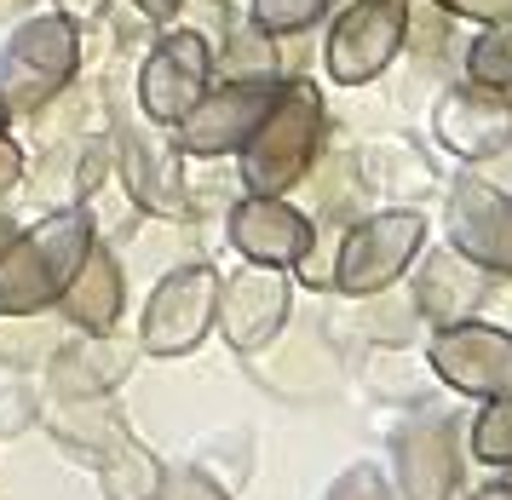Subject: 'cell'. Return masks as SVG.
<instances>
[{
    "instance_id": "cell-36",
    "label": "cell",
    "mask_w": 512,
    "mask_h": 500,
    "mask_svg": "<svg viewBox=\"0 0 512 500\" xmlns=\"http://www.w3.org/2000/svg\"><path fill=\"white\" fill-rule=\"evenodd\" d=\"M466 500H512V483L501 478V483H484V489H472Z\"/></svg>"
},
{
    "instance_id": "cell-34",
    "label": "cell",
    "mask_w": 512,
    "mask_h": 500,
    "mask_svg": "<svg viewBox=\"0 0 512 500\" xmlns=\"http://www.w3.org/2000/svg\"><path fill=\"white\" fill-rule=\"evenodd\" d=\"M52 12H58V18H70L75 29H93V23L110 18V0H52Z\"/></svg>"
},
{
    "instance_id": "cell-6",
    "label": "cell",
    "mask_w": 512,
    "mask_h": 500,
    "mask_svg": "<svg viewBox=\"0 0 512 500\" xmlns=\"http://www.w3.org/2000/svg\"><path fill=\"white\" fill-rule=\"evenodd\" d=\"M409 0H351L323 35V75L334 87H369L403 58Z\"/></svg>"
},
{
    "instance_id": "cell-12",
    "label": "cell",
    "mask_w": 512,
    "mask_h": 500,
    "mask_svg": "<svg viewBox=\"0 0 512 500\" xmlns=\"http://www.w3.org/2000/svg\"><path fill=\"white\" fill-rule=\"evenodd\" d=\"M426 363H432V374L449 391L489 403V397L512 391V334L495 328V322H484V317L449 322V328H432Z\"/></svg>"
},
{
    "instance_id": "cell-38",
    "label": "cell",
    "mask_w": 512,
    "mask_h": 500,
    "mask_svg": "<svg viewBox=\"0 0 512 500\" xmlns=\"http://www.w3.org/2000/svg\"><path fill=\"white\" fill-rule=\"evenodd\" d=\"M12 230H18V225H12V213H0V248L12 242Z\"/></svg>"
},
{
    "instance_id": "cell-20",
    "label": "cell",
    "mask_w": 512,
    "mask_h": 500,
    "mask_svg": "<svg viewBox=\"0 0 512 500\" xmlns=\"http://www.w3.org/2000/svg\"><path fill=\"white\" fill-rule=\"evenodd\" d=\"M351 161H357L363 190H380V196H420V190L438 184L426 150L409 144V138H374V144H363V156H351Z\"/></svg>"
},
{
    "instance_id": "cell-24",
    "label": "cell",
    "mask_w": 512,
    "mask_h": 500,
    "mask_svg": "<svg viewBox=\"0 0 512 500\" xmlns=\"http://www.w3.org/2000/svg\"><path fill=\"white\" fill-rule=\"evenodd\" d=\"M369 311H363V334L380 345H409L426 328L415 311V299H409V282H392V288H380V294L363 299Z\"/></svg>"
},
{
    "instance_id": "cell-11",
    "label": "cell",
    "mask_w": 512,
    "mask_h": 500,
    "mask_svg": "<svg viewBox=\"0 0 512 500\" xmlns=\"http://www.w3.org/2000/svg\"><path fill=\"white\" fill-rule=\"evenodd\" d=\"M461 420L449 409H415L392 432V495L455 500L461 489Z\"/></svg>"
},
{
    "instance_id": "cell-31",
    "label": "cell",
    "mask_w": 512,
    "mask_h": 500,
    "mask_svg": "<svg viewBox=\"0 0 512 500\" xmlns=\"http://www.w3.org/2000/svg\"><path fill=\"white\" fill-rule=\"evenodd\" d=\"M24 173H29L24 144L12 138V127H0V196H12V190L24 184Z\"/></svg>"
},
{
    "instance_id": "cell-27",
    "label": "cell",
    "mask_w": 512,
    "mask_h": 500,
    "mask_svg": "<svg viewBox=\"0 0 512 500\" xmlns=\"http://www.w3.org/2000/svg\"><path fill=\"white\" fill-rule=\"evenodd\" d=\"M0 322L12 328V334H0V357H6L12 368H35V363L52 357V345H58L52 328H41L35 317H0Z\"/></svg>"
},
{
    "instance_id": "cell-25",
    "label": "cell",
    "mask_w": 512,
    "mask_h": 500,
    "mask_svg": "<svg viewBox=\"0 0 512 500\" xmlns=\"http://www.w3.org/2000/svg\"><path fill=\"white\" fill-rule=\"evenodd\" d=\"M466 443H472V460H484V466H501V472H507L512 466V391L489 397L484 409H478Z\"/></svg>"
},
{
    "instance_id": "cell-8",
    "label": "cell",
    "mask_w": 512,
    "mask_h": 500,
    "mask_svg": "<svg viewBox=\"0 0 512 500\" xmlns=\"http://www.w3.org/2000/svg\"><path fill=\"white\" fill-rule=\"evenodd\" d=\"M208 87H213V41L196 35V29H173V23H167L139 58L133 110H139L144 121H156V127H173Z\"/></svg>"
},
{
    "instance_id": "cell-2",
    "label": "cell",
    "mask_w": 512,
    "mask_h": 500,
    "mask_svg": "<svg viewBox=\"0 0 512 500\" xmlns=\"http://www.w3.org/2000/svg\"><path fill=\"white\" fill-rule=\"evenodd\" d=\"M93 242V219L81 207H52L29 230H12V242L0 248V317L52 311Z\"/></svg>"
},
{
    "instance_id": "cell-30",
    "label": "cell",
    "mask_w": 512,
    "mask_h": 500,
    "mask_svg": "<svg viewBox=\"0 0 512 500\" xmlns=\"http://www.w3.org/2000/svg\"><path fill=\"white\" fill-rule=\"evenodd\" d=\"M438 12H449L455 23H472V29H484L495 18H512V0H432Z\"/></svg>"
},
{
    "instance_id": "cell-39",
    "label": "cell",
    "mask_w": 512,
    "mask_h": 500,
    "mask_svg": "<svg viewBox=\"0 0 512 500\" xmlns=\"http://www.w3.org/2000/svg\"><path fill=\"white\" fill-rule=\"evenodd\" d=\"M0 127H12V121H6V110H0Z\"/></svg>"
},
{
    "instance_id": "cell-7",
    "label": "cell",
    "mask_w": 512,
    "mask_h": 500,
    "mask_svg": "<svg viewBox=\"0 0 512 500\" xmlns=\"http://www.w3.org/2000/svg\"><path fill=\"white\" fill-rule=\"evenodd\" d=\"M219 311V271L208 259H185L150 288L139 311V351L150 357H190L213 334Z\"/></svg>"
},
{
    "instance_id": "cell-15",
    "label": "cell",
    "mask_w": 512,
    "mask_h": 500,
    "mask_svg": "<svg viewBox=\"0 0 512 500\" xmlns=\"http://www.w3.org/2000/svg\"><path fill=\"white\" fill-rule=\"evenodd\" d=\"M225 242H231L236 259H248V265L294 271L305 242H311V213L294 207L288 196H254V190H242L236 207L225 213Z\"/></svg>"
},
{
    "instance_id": "cell-18",
    "label": "cell",
    "mask_w": 512,
    "mask_h": 500,
    "mask_svg": "<svg viewBox=\"0 0 512 500\" xmlns=\"http://www.w3.org/2000/svg\"><path fill=\"white\" fill-rule=\"evenodd\" d=\"M58 311H64V322L75 334H110L121 322V311H127V271H121L110 242L87 248V259L70 276V288L58 294Z\"/></svg>"
},
{
    "instance_id": "cell-14",
    "label": "cell",
    "mask_w": 512,
    "mask_h": 500,
    "mask_svg": "<svg viewBox=\"0 0 512 500\" xmlns=\"http://www.w3.org/2000/svg\"><path fill=\"white\" fill-rule=\"evenodd\" d=\"M409 299H415V311L426 328H449V322H466L478 317L495 294V276L484 265H472L461 248H420L415 265H409Z\"/></svg>"
},
{
    "instance_id": "cell-16",
    "label": "cell",
    "mask_w": 512,
    "mask_h": 500,
    "mask_svg": "<svg viewBox=\"0 0 512 500\" xmlns=\"http://www.w3.org/2000/svg\"><path fill=\"white\" fill-rule=\"evenodd\" d=\"M432 138L461 161H484L501 144H512V92L478 87V81H455L438 92L432 104Z\"/></svg>"
},
{
    "instance_id": "cell-33",
    "label": "cell",
    "mask_w": 512,
    "mask_h": 500,
    "mask_svg": "<svg viewBox=\"0 0 512 500\" xmlns=\"http://www.w3.org/2000/svg\"><path fill=\"white\" fill-rule=\"evenodd\" d=\"M35 420V397L29 391H0V432H24Z\"/></svg>"
},
{
    "instance_id": "cell-21",
    "label": "cell",
    "mask_w": 512,
    "mask_h": 500,
    "mask_svg": "<svg viewBox=\"0 0 512 500\" xmlns=\"http://www.w3.org/2000/svg\"><path fill=\"white\" fill-rule=\"evenodd\" d=\"M156 483H162V460L150 455L133 432H116L98 449V489H104V500H156Z\"/></svg>"
},
{
    "instance_id": "cell-26",
    "label": "cell",
    "mask_w": 512,
    "mask_h": 500,
    "mask_svg": "<svg viewBox=\"0 0 512 500\" xmlns=\"http://www.w3.org/2000/svg\"><path fill=\"white\" fill-rule=\"evenodd\" d=\"M328 12H334V0H248V23H259L265 35H282V41L317 29Z\"/></svg>"
},
{
    "instance_id": "cell-32",
    "label": "cell",
    "mask_w": 512,
    "mask_h": 500,
    "mask_svg": "<svg viewBox=\"0 0 512 500\" xmlns=\"http://www.w3.org/2000/svg\"><path fill=\"white\" fill-rule=\"evenodd\" d=\"M466 167H472L484 184H495V190H507V196H512V144H501V150L484 156V161H466Z\"/></svg>"
},
{
    "instance_id": "cell-1",
    "label": "cell",
    "mask_w": 512,
    "mask_h": 500,
    "mask_svg": "<svg viewBox=\"0 0 512 500\" xmlns=\"http://www.w3.org/2000/svg\"><path fill=\"white\" fill-rule=\"evenodd\" d=\"M323 138H328V104L317 81L305 75H288L277 87V104L265 110L248 144L236 150V179L242 190L254 196H288L311 179V167L323 156Z\"/></svg>"
},
{
    "instance_id": "cell-22",
    "label": "cell",
    "mask_w": 512,
    "mask_h": 500,
    "mask_svg": "<svg viewBox=\"0 0 512 500\" xmlns=\"http://www.w3.org/2000/svg\"><path fill=\"white\" fill-rule=\"evenodd\" d=\"M47 426H52V437H64V443H70L75 455H93V460H98V449H104L116 432H127L110 397H52Z\"/></svg>"
},
{
    "instance_id": "cell-10",
    "label": "cell",
    "mask_w": 512,
    "mask_h": 500,
    "mask_svg": "<svg viewBox=\"0 0 512 500\" xmlns=\"http://www.w3.org/2000/svg\"><path fill=\"white\" fill-rule=\"evenodd\" d=\"M294 317V276L277 271V265H248L242 271L219 276V311H213V328L225 334L236 357H259L282 340V328Z\"/></svg>"
},
{
    "instance_id": "cell-3",
    "label": "cell",
    "mask_w": 512,
    "mask_h": 500,
    "mask_svg": "<svg viewBox=\"0 0 512 500\" xmlns=\"http://www.w3.org/2000/svg\"><path fill=\"white\" fill-rule=\"evenodd\" d=\"M81 75V29L58 12H24L0 41V110L6 121H29L47 98Z\"/></svg>"
},
{
    "instance_id": "cell-13",
    "label": "cell",
    "mask_w": 512,
    "mask_h": 500,
    "mask_svg": "<svg viewBox=\"0 0 512 500\" xmlns=\"http://www.w3.org/2000/svg\"><path fill=\"white\" fill-rule=\"evenodd\" d=\"M443 230H449V248H461L472 265H484L489 276H507L512 282V196L484 184L472 167L449 184L443 196Z\"/></svg>"
},
{
    "instance_id": "cell-35",
    "label": "cell",
    "mask_w": 512,
    "mask_h": 500,
    "mask_svg": "<svg viewBox=\"0 0 512 500\" xmlns=\"http://www.w3.org/2000/svg\"><path fill=\"white\" fill-rule=\"evenodd\" d=\"M127 6H133L144 23H156V29H167V23L185 12V0H127Z\"/></svg>"
},
{
    "instance_id": "cell-23",
    "label": "cell",
    "mask_w": 512,
    "mask_h": 500,
    "mask_svg": "<svg viewBox=\"0 0 512 500\" xmlns=\"http://www.w3.org/2000/svg\"><path fill=\"white\" fill-rule=\"evenodd\" d=\"M461 75L478 81V87H495V92H512V18H495L484 23L461 52Z\"/></svg>"
},
{
    "instance_id": "cell-4",
    "label": "cell",
    "mask_w": 512,
    "mask_h": 500,
    "mask_svg": "<svg viewBox=\"0 0 512 500\" xmlns=\"http://www.w3.org/2000/svg\"><path fill=\"white\" fill-rule=\"evenodd\" d=\"M104 133H110V156H116V179L121 190L133 196L139 213L150 219H190V179H185V156H179V144L167 127L156 121H144L133 104H121L110 98V121H104Z\"/></svg>"
},
{
    "instance_id": "cell-29",
    "label": "cell",
    "mask_w": 512,
    "mask_h": 500,
    "mask_svg": "<svg viewBox=\"0 0 512 500\" xmlns=\"http://www.w3.org/2000/svg\"><path fill=\"white\" fill-rule=\"evenodd\" d=\"M323 500H397L392 495V478L380 472V466H369V460H357V466H346L340 478L328 483Z\"/></svg>"
},
{
    "instance_id": "cell-19",
    "label": "cell",
    "mask_w": 512,
    "mask_h": 500,
    "mask_svg": "<svg viewBox=\"0 0 512 500\" xmlns=\"http://www.w3.org/2000/svg\"><path fill=\"white\" fill-rule=\"evenodd\" d=\"M282 35H265L259 23L231 18L219 29V41H213V81H288L294 64H288V52H282Z\"/></svg>"
},
{
    "instance_id": "cell-5",
    "label": "cell",
    "mask_w": 512,
    "mask_h": 500,
    "mask_svg": "<svg viewBox=\"0 0 512 500\" xmlns=\"http://www.w3.org/2000/svg\"><path fill=\"white\" fill-rule=\"evenodd\" d=\"M426 248V213L420 207H374L357 213L340 230V253H334V294L369 299L409 276L415 253Z\"/></svg>"
},
{
    "instance_id": "cell-40",
    "label": "cell",
    "mask_w": 512,
    "mask_h": 500,
    "mask_svg": "<svg viewBox=\"0 0 512 500\" xmlns=\"http://www.w3.org/2000/svg\"><path fill=\"white\" fill-rule=\"evenodd\" d=\"M507 483H512V466H507Z\"/></svg>"
},
{
    "instance_id": "cell-37",
    "label": "cell",
    "mask_w": 512,
    "mask_h": 500,
    "mask_svg": "<svg viewBox=\"0 0 512 500\" xmlns=\"http://www.w3.org/2000/svg\"><path fill=\"white\" fill-rule=\"evenodd\" d=\"M29 6H41V0H0V18H24Z\"/></svg>"
},
{
    "instance_id": "cell-28",
    "label": "cell",
    "mask_w": 512,
    "mask_h": 500,
    "mask_svg": "<svg viewBox=\"0 0 512 500\" xmlns=\"http://www.w3.org/2000/svg\"><path fill=\"white\" fill-rule=\"evenodd\" d=\"M156 500H231V495H225V483H213V472H202L196 460H179V466H162Z\"/></svg>"
},
{
    "instance_id": "cell-9",
    "label": "cell",
    "mask_w": 512,
    "mask_h": 500,
    "mask_svg": "<svg viewBox=\"0 0 512 500\" xmlns=\"http://www.w3.org/2000/svg\"><path fill=\"white\" fill-rule=\"evenodd\" d=\"M277 87L282 81H213L196 104H190L167 133L179 144L185 161H219V156H236L248 133H254L265 110L277 104Z\"/></svg>"
},
{
    "instance_id": "cell-17",
    "label": "cell",
    "mask_w": 512,
    "mask_h": 500,
    "mask_svg": "<svg viewBox=\"0 0 512 500\" xmlns=\"http://www.w3.org/2000/svg\"><path fill=\"white\" fill-rule=\"evenodd\" d=\"M133 368V345L110 334H81L70 345H52L47 357V386L52 397H110Z\"/></svg>"
}]
</instances>
